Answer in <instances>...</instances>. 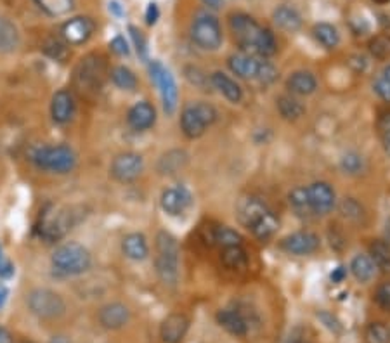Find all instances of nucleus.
<instances>
[{
  "mask_svg": "<svg viewBox=\"0 0 390 343\" xmlns=\"http://www.w3.org/2000/svg\"><path fill=\"white\" fill-rule=\"evenodd\" d=\"M155 241L156 272L162 283H165L167 286H175L179 283V255H181L177 240L170 232L160 231Z\"/></svg>",
  "mask_w": 390,
  "mask_h": 343,
  "instance_id": "obj_3",
  "label": "nucleus"
},
{
  "mask_svg": "<svg viewBox=\"0 0 390 343\" xmlns=\"http://www.w3.org/2000/svg\"><path fill=\"white\" fill-rule=\"evenodd\" d=\"M312 33H314L316 40L323 47H326V49H335L338 45V42H340V35H338L337 28L333 25H328V23L316 25Z\"/></svg>",
  "mask_w": 390,
  "mask_h": 343,
  "instance_id": "obj_32",
  "label": "nucleus"
},
{
  "mask_svg": "<svg viewBox=\"0 0 390 343\" xmlns=\"http://www.w3.org/2000/svg\"><path fill=\"white\" fill-rule=\"evenodd\" d=\"M228 64L234 75L245 78V80H259L264 84H271L278 77V72L271 62L248 52L233 54L228 60Z\"/></svg>",
  "mask_w": 390,
  "mask_h": 343,
  "instance_id": "obj_5",
  "label": "nucleus"
},
{
  "mask_svg": "<svg viewBox=\"0 0 390 343\" xmlns=\"http://www.w3.org/2000/svg\"><path fill=\"white\" fill-rule=\"evenodd\" d=\"M290 206L294 208V212L299 217H309L312 215V210L307 200V191L306 187H295L290 193Z\"/></svg>",
  "mask_w": 390,
  "mask_h": 343,
  "instance_id": "obj_35",
  "label": "nucleus"
},
{
  "mask_svg": "<svg viewBox=\"0 0 390 343\" xmlns=\"http://www.w3.org/2000/svg\"><path fill=\"white\" fill-rule=\"evenodd\" d=\"M229 26L234 35V40L241 47V52L253 54L259 57H271L278 50L274 33L271 30L260 26L252 16L233 14L229 19Z\"/></svg>",
  "mask_w": 390,
  "mask_h": 343,
  "instance_id": "obj_1",
  "label": "nucleus"
},
{
  "mask_svg": "<svg viewBox=\"0 0 390 343\" xmlns=\"http://www.w3.org/2000/svg\"><path fill=\"white\" fill-rule=\"evenodd\" d=\"M381 77H384V78H385V80H387V81H389V84H390V64L387 66V68H385V69H384V73H381Z\"/></svg>",
  "mask_w": 390,
  "mask_h": 343,
  "instance_id": "obj_55",
  "label": "nucleus"
},
{
  "mask_svg": "<svg viewBox=\"0 0 390 343\" xmlns=\"http://www.w3.org/2000/svg\"><path fill=\"white\" fill-rule=\"evenodd\" d=\"M186 162V154L182 151H170L169 154L160 159V170L162 174H175Z\"/></svg>",
  "mask_w": 390,
  "mask_h": 343,
  "instance_id": "obj_39",
  "label": "nucleus"
},
{
  "mask_svg": "<svg viewBox=\"0 0 390 343\" xmlns=\"http://www.w3.org/2000/svg\"><path fill=\"white\" fill-rule=\"evenodd\" d=\"M144 162L138 153H122L116 156L111 163V175L118 182H134L143 174Z\"/></svg>",
  "mask_w": 390,
  "mask_h": 343,
  "instance_id": "obj_13",
  "label": "nucleus"
},
{
  "mask_svg": "<svg viewBox=\"0 0 390 343\" xmlns=\"http://www.w3.org/2000/svg\"><path fill=\"white\" fill-rule=\"evenodd\" d=\"M210 84L213 85V89H217L229 103H241L243 99V91H241L240 85L236 84V80H233L231 77H228L225 73L216 72L210 75Z\"/></svg>",
  "mask_w": 390,
  "mask_h": 343,
  "instance_id": "obj_23",
  "label": "nucleus"
},
{
  "mask_svg": "<svg viewBox=\"0 0 390 343\" xmlns=\"http://www.w3.org/2000/svg\"><path fill=\"white\" fill-rule=\"evenodd\" d=\"M94 23L89 18H72L61 26V38L66 45H82L92 37Z\"/></svg>",
  "mask_w": 390,
  "mask_h": 343,
  "instance_id": "obj_15",
  "label": "nucleus"
},
{
  "mask_svg": "<svg viewBox=\"0 0 390 343\" xmlns=\"http://www.w3.org/2000/svg\"><path fill=\"white\" fill-rule=\"evenodd\" d=\"M330 278L333 283H342V281L347 278V269L343 267V265H338L337 269H333V272H331Z\"/></svg>",
  "mask_w": 390,
  "mask_h": 343,
  "instance_id": "obj_49",
  "label": "nucleus"
},
{
  "mask_svg": "<svg viewBox=\"0 0 390 343\" xmlns=\"http://www.w3.org/2000/svg\"><path fill=\"white\" fill-rule=\"evenodd\" d=\"M99 322L101 326L106 327V330H120L128 322L130 319V310L120 302H113L104 305L103 309L99 310Z\"/></svg>",
  "mask_w": 390,
  "mask_h": 343,
  "instance_id": "obj_21",
  "label": "nucleus"
},
{
  "mask_svg": "<svg viewBox=\"0 0 390 343\" xmlns=\"http://www.w3.org/2000/svg\"><path fill=\"white\" fill-rule=\"evenodd\" d=\"M306 191L312 213L326 215L335 208V191L328 182H314L306 187Z\"/></svg>",
  "mask_w": 390,
  "mask_h": 343,
  "instance_id": "obj_14",
  "label": "nucleus"
},
{
  "mask_svg": "<svg viewBox=\"0 0 390 343\" xmlns=\"http://www.w3.org/2000/svg\"><path fill=\"white\" fill-rule=\"evenodd\" d=\"M217 322L224 327L228 333L234 334V337H247L248 325L247 319L241 315L240 310L234 309H222L217 312Z\"/></svg>",
  "mask_w": 390,
  "mask_h": 343,
  "instance_id": "obj_22",
  "label": "nucleus"
},
{
  "mask_svg": "<svg viewBox=\"0 0 390 343\" xmlns=\"http://www.w3.org/2000/svg\"><path fill=\"white\" fill-rule=\"evenodd\" d=\"M369 257H372L374 267L380 269L381 272L389 274L390 272V244L384 240H374L369 244Z\"/></svg>",
  "mask_w": 390,
  "mask_h": 343,
  "instance_id": "obj_28",
  "label": "nucleus"
},
{
  "mask_svg": "<svg viewBox=\"0 0 390 343\" xmlns=\"http://www.w3.org/2000/svg\"><path fill=\"white\" fill-rule=\"evenodd\" d=\"M6 264H7V260L4 259V255H2V248H0V271H2V267H4V265H6Z\"/></svg>",
  "mask_w": 390,
  "mask_h": 343,
  "instance_id": "obj_56",
  "label": "nucleus"
},
{
  "mask_svg": "<svg viewBox=\"0 0 390 343\" xmlns=\"http://www.w3.org/2000/svg\"><path fill=\"white\" fill-rule=\"evenodd\" d=\"M45 54L47 56H50L52 60L61 61L65 60L66 56V42L65 40H57V38H50V40H47L45 44Z\"/></svg>",
  "mask_w": 390,
  "mask_h": 343,
  "instance_id": "obj_41",
  "label": "nucleus"
},
{
  "mask_svg": "<svg viewBox=\"0 0 390 343\" xmlns=\"http://www.w3.org/2000/svg\"><path fill=\"white\" fill-rule=\"evenodd\" d=\"M281 248L291 255H311L319 248V237L314 232H294L281 241Z\"/></svg>",
  "mask_w": 390,
  "mask_h": 343,
  "instance_id": "obj_17",
  "label": "nucleus"
},
{
  "mask_svg": "<svg viewBox=\"0 0 390 343\" xmlns=\"http://www.w3.org/2000/svg\"><path fill=\"white\" fill-rule=\"evenodd\" d=\"M378 130H380L381 142H384L385 151H387V154L390 156V113L381 116L380 122H378Z\"/></svg>",
  "mask_w": 390,
  "mask_h": 343,
  "instance_id": "obj_44",
  "label": "nucleus"
},
{
  "mask_svg": "<svg viewBox=\"0 0 390 343\" xmlns=\"http://www.w3.org/2000/svg\"><path fill=\"white\" fill-rule=\"evenodd\" d=\"M35 4L52 18L68 14L73 9V0H35Z\"/></svg>",
  "mask_w": 390,
  "mask_h": 343,
  "instance_id": "obj_36",
  "label": "nucleus"
},
{
  "mask_svg": "<svg viewBox=\"0 0 390 343\" xmlns=\"http://www.w3.org/2000/svg\"><path fill=\"white\" fill-rule=\"evenodd\" d=\"M278 111L284 120H299L306 113V106L291 96H281L278 99Z\"/></svg>",
  "mask_w": 390,
  "mask_h": 343,
  "instance_id": "obj_30",
  "label": "nucleus"
},
{
  "mask_svg": "<svg viewBox=\"0 0 390 343\" xmlns=\"http://www.w3.org/2000/svg\"><path fill=\"white\" fill-rule=\"evenodd\" d=\"M30 159L37 169L52 172V174H68L77 165L75 151L66 144L35 147L31 151Z\"/></svg>",
  "mask_w": 390,
  "mask_h": 343,
  "instance_id": "obj_4",
  "label": "nucleus"
},
{
  "mask_svg": "<svg viewBox=\"0 0 390 343\" xmlns=\"http://www.w3.org/2000/svg\"><path fill=\"white\" fill-rule=\"evenodd\" d=\"M73 217H75V213L72 210H57V212L45 213L40 225V236L45 237L47 241L61 240L75 225Z\"/></svg>",
  "mask_w": 390,
  "mask_h": 343,
  "instance_id": "obj_11",
  "label": "nucleus"
},
{
  "mask_svg": "<svg viewBox=\"0 0 390 343\" xmlns=\"http://www.w3.org/2000/svg\"><path fill=\"white\" fill-rule=\"evenodd\" d=\"M350 272L359 283H369L374 278L377 267H374L372 257L361 253V255L354 257L352 262H350Z\"/></svg>",
  "mask_w": 390,
  "mask_h": 343,
  "instance_id": "obj_26",
  "label": "nucleus"
},
{
  "mask_svg": "<svg viewBox=\"0 0 390 343\" xmlns=\"http://www.w3.org/2000/svg\"><path fill=\"white\" fill-rule=\"evenodd\" d=\"M49 343H69V342H68V338H65V337H54Z\"/></svg>",
  "mask_w": 390,
  "mask_h": 343,
  "instance_id": "obj_54",
  "label": "nucleus"
},
{
  "mask_svg": "<svg viewBox=\"0 0 390 343\" xmlns=\"http://www.w3.org/2000/svg\"><path fill=\"white\" fill-rule=\"evenodd\" d=\"M109 11H113V13H115L116 16H122L123 14L122 7H120L118 2H109Z\"/></svg>",
  "mask_w": 390,
  "mask_h": 343,
  "instance_id": "obj_52",
  "label": "nucleus"
},
{
  "mask_svg": "<svg viewBox=\"0 0 390 343\" xmlns=\"http://www.w3.org/2000/svg\"><path fill=\"white\" fill-rule=\"evenodd\" d=\"M122 249L127 259L135 260V262H140V260H144L150 255V247H147L146 237L140 232L127 234L122 241Z\"/></svg>",
  "mask_w": 390,
  "mask_h": 343,
  "instance_id": "obj_24",
  "label": "nucleus"
},
{
  "mask_svg": "<svg viewBox=\"0 0 390 343\" xmlns=\"http://www.w3.org/2000/svg\"><path fill=\"white\" fill-rule=\"evenodd\" d=\"M187 330H189V319L184 314L174 312L167 315L165 321L162 322L160 334H162L163 343H181L184 340Z\"/></svg>",
  "mask_w": 390,
  "mask_h": 343,
  "instance_id": "obj_19",
  "label": "nucleus"
},
{
  "mask_svg": "<svg viewBox=\"0 0 390 343\" xmlns=\"http://www.w3.org/2000/svg\"><path fill=\"white\" fill-rule=\"evenodd\" d=\"M366 343H390V330L384 322H369L364 330Z\"/></svg>",
  "mask_w": 390,
  "mask_h": 343,
  "instance_id": "obj_38",
  "label": "nucleus"
},
{
  "mask_svg": "<svg viewBox=\"0 0 390 343\" xmlns=\"http://www.w3.org/2000/svg\"><path fill=\"white\" fill-rule=\"evenodd\" d=\"M191 38L205 50H217L222 45L221 23L213 14L200 13L191 25Z\"/></svg>",
  "mask_w": 390,
  "mask_h": 343,
  "instance_id": "obj_8",
  "label": "nucleus"
},
{
  "mask_svg": "<svg viewBox=\"0 0 390 343\" xmlns=\"http://www.w3.org/2000/svg\"><path fill=\"white\" fill-rule=\"evenodd\" d=\"M7 295H9L7 288L6 286H0V307H4V303H6Z\"/></svg>",
  "mask_w": 390,
  "mask_h": 343,
  "instance_id": "obj_53",
  "label": "nucleus"
},
{
  "mask_svg": "<svg viewBox=\"0 0 390 343\" xmlns=\"http://www.w3.org/2000/svg\"><path fill=\"white\" fill-rule=\"evenodd\" d=\"M342 169L345 174H359L362 170V156L357 153H347L342 158Z\"/></svg>",
  "mask_w": 390,
  "mask_h": 343,
  "instance_id": "obj_40",
  "label": "nucleus"
},
{
  "mask_svg": "<svg viewBox=\"0 0 390 343\" xmlns=\"http://www.w3.org/2000/svg\"><path fill=\"white\" fill-rule=\"evenodd\" d=\"M373 2H377V4H387V2H390V0H373Z\"/></svg>",
  "mask_w": 390,
  "mask_h": 343,
  "instance_id": "obj_57",
  "label": "nucleus"
},
{
  "mask_svg": "<svg viewBox=\"0 0 390 343\" xmlns=\"http://www.w3.org/2000/svg\"><path fill=\"white\" fill-rule=\"evenodd\" d=\"M150 75H151V80L156 84V87L160 89L163 109H165L167 115H172V113L177 109V99H179L177 84H175L174 77H172V73L160 61L150 62Z\"/></svg>",
  "mask_w": 390,
  "mask_h": 343,
  "instance_id": "obj_10",
  "label": "nucleus"
},
{
  "mask_svg": "<svg viewBox=\"0 0 390 343\" xmlns=\"http://www.w3.org/2000/svg\"><path fill=\"white\" fill-rule=\"evenodd\" d=\"M286 87L295 96H309L318 89V80L309 72H295L286 80Z\"/></svg>",
  "mask_w": 390,
  "mask_h": 343,
  "instance_id": "obj_25",
  "label": "nucleus"
},
{
  "mask_svg": "<svg viewBox=\"0 0 390 343\" xmlns=\"http://www.w3.org/2000/svg\"><path fill=\"white\" fill-rule=\"evenodd\" d=\"M369 54L377 60H389L390 57V35L381 33L373 37L368 44Z\"/></svg>",
  "mask_w": 390,
  "mask_h": 343,
  "instance_id": "obj_37",
  "label": "nucleus"
},
{
  "mask_svg": "<svg viewBox=\"0 0 390 343\" xmlns=\"http://www.w3.org/2000/svg\"><path fill=\"white\" fill-rule=\"evenodd\" d=\"M274 23L284 31H296L302 26V18L294 7L281 6L274 11Z\"/></svg>",
  "mask_w": 390,
  "mask_h": 343,
  "instance_id": "obj_27",
  "label": "nucleus"
},
{
  "mask_svg": "<svg viewBox=\"0 0 390 343\" xmlns=\"http://www.w3.org/2000/svg\"><path fill=\"white\" fill-rule=\"evenodd\" d=\"M75 115V97L66 89H61L52 96L50 103V116L57 125H66L72 122Z\"/></svg>",
  "mask_w": 390,
  "mask_h": 343,
  "instance_id": "obj_18",
  "label": "nucleus"
},
{
  "mask_svg": "<svg viewBox=\"0 0 390 343\" xmlns=\"http://www.w3.org/2000/svg\"><path fill=\"white\" fill-rule=\"evenodd\" d=\"M109 47H111V50L116 54V56H128V52H130L127 40H125L122 35L113 38V40L109 42Z\"/></svg>",
  "mask_w": 390,
  "mask_h": 343,
  "instance_id": "obj_47",
  "label": "nucleus"
},
{
  "mask_svg": "<svg viewBox=\"0 0 390 343\" xmlns=\"http://www.w3.org/2000/svg\"><path fill=\"white\" fill-rule=\"evenodd\" d=\"M221 262L228 269H245L248 265V255L243 247L224 248L221 252Z\"/></svg>",
  "mask_w": 390,
  "mask_h": 343,
  "instance_id": "obj_31",
  "label": "nucleus"
},
{
  "mask_svg": "<svg viewBox=\"0 0 390 343\" xmlns=\"http://www.w3.org/2000/svg\"><path fill=\"white\" fill-rule=\"evenodd\" d=\"M128 31H130V37H132V40H134V45H135V50H138V54L140 57H143V60H146L147 42H146V38H144V35L140 33V31L135 28V26H130Z\"/></svg>",
  "mask_w": 390,
  "mask_h": 343,
  "instance_id": "obj_43",
  "label": "nucleus"
},
{
  "mask_svg": "<svg viewBox=\"0 0 390 343\" xmlns=\"http://www.w3.org/2000/svg\"><path fill=\"white\" fill-rule=\"evenodd\" d=\"M217 111L208 103H193L181 113V130L187 139H198L216 123Z\"/></svg>",
  "mask_w": 390,
  "mask_h": 343,
  "instance_id": "obj_7",
  "label": "nucleus"
},
{
  "mask_svg": "<svg viewBox=\"0 0 390 343\" xmlns=\"http://www.w3.org/2000/svg\"><path fill=\"white\" fill-rule=\"evenodd\" d=\"M30 310L40 319H56L65 314L66 303L60 293L47 288L33 290L26 298Z\"/></svg>",
  "mask_w": 390,
  "mask_h": 343,
  "instance_id": "obj_9",
  "label": "nucleus"
},
{
  "mask_svg": "<svg viewBox=\"0 0 390 343\" xmlns=\"http://www.w3.org/2000/svg\"><path fill=\"white\" fill-rule=\"evenodd\" d=\"M158 18H160L158 6H156L155 2H151L146 9V23L150 26H153V25H156V21H158Z\"/></svg>",
  "mask_w": 390,
  "mask_h": 343,
  "instance_id": "obj_48",
  "label": "nucleus"
},
{
  "mask_svg": "<svg viewBox=\"0 0 390 343\" xmlns=\"http://www.w3.org/2000/svg\"><path fill=\"white\" fill-rule=\"evenodd\" d=\"M77 84L82 91H99L104 78V62L101 57L89 56L82 60L77 69Z\"/></svg>",
  "mask_w": 390,
  "mask_h": 343,
  "instance_id": "obj_12",
  "label": "nucleus"
},
{
  "mask_svg": "<svg viewBox=\"0 0 390 343\" xmlns=\"http://www.w3.org/2000/svg\"><path fill=\"white\" fill-rule=\"evenodd\" d=\"M288 343H302V342H299V340H290Z\"/></svg>",
  "mask_w": 390,
  "mask_h": 343,
  "instance_id": "obj_58",
  "label": "nucleus"
},
{
  "mask_svg": "<svg viewBox=\"0 0 390 343\" xmlns=\"http://www.w3.org/2000/svg\"><path fill=\"white\" fill-rule=\"evenodd\" d=\"M373 89H374V92H377L378 96L381 97V99L390 103V84L387 80H385L384 77H378L377 80H374Z\"/></svg>",
  "mask_w": 390,
  "mask_h": 343,
  "instance_id": "obj_46",
  "label": "nucleus"
},
{
  "mask_svg": "<svg viewBox=\"0 0 390 343\" xmlns=\"http://www.w3.org/2000/svg\"><path fill=\"white\" fill-rule=\"evenodd\" d=\"M374 302L380 307L381 310L390 312V281L389 283L380 284L377 288V293H374Z\"/></svg>",
  "mask_w": 390,
  "mask_h": 343,
  "instance_id": "obj_42",
  "label": "nucleus"
},
{
  "mask_svg": "<svg viewBox=\"0 0 390 343\" xmlns=\"http://www.w3.org/2000/svg\"><path fill=\"white\" fill-rule=\"evenodd\" d=\"M111 80L122 91H134L138 87V77L127 66H116L111 69Z\"/></svg>",
  "mask_w": 390,
  "mask_h": 343,
  "instance_id": "obj_33",
  "label": "nucleus"
},
{
  "mask_svg": "<svg viewBox=\"0 0 390 343\" xmlns=\"http://www.w3.org/2000/svg\"><path fill=\"white\" fill-rule=\"evenodd\" d=\"M160 205H162L163 212L169 213L172 217H179L189 208L191 205V193L186 187H169L162 193L160 198Z\"/></svg>",
  "mask_w": 390,
  "mask_h": 343,
  "instance_id": "obj_16",
  "label": "nucleus"
},
{
  "mask_svg": "<svg viewBox=\"0 0 390 343\" xmlns=\"http://www.w3.org/2000/svg\"><path fill=\"white\" fill-rule=\"evenodd\" d=\"M201 2L205 4L206 7H210V9H221L224 0H201Z\"/></svg>",
  "mask_w": 390,
  "mask_h": 343,
  "instance_id": "obj_51",
  "label": "nucleus"
},
{
  "mask_svg": "<svg viewBox=\"0 0 390 343\" xmlns=\"http://www.w3.org/2000/svg\"><path fill=\"white\" fill-rule=\"evenodd\" d=\"M342 213L345 217L356 218V220H359V218L362 217V208L357 205L356 201L350 200V198H349V200H345L342 203Z\"/></svg>",
  "mask_w": 390,
  "mask_h": 343,
  "instance_id": "obj_45",
  "label": "nucleus"
},
{
  "mask_svg": "<svg viewBox=\"0 0 390 343\" xmlns=\"http://www.w3.org/2000/svg\"><path fill=\"white\" fill-rule=\"evenodd\" d=\"M0 343H14V338L13 334H11V331L4 326H0Z\"/></svg>",
  "mask_w": 390,
  "mask_h": 343,
  "instance_id": "obj_50",
  "label": "nucleus"
},
{
  "mask_svg": "<svg viewBox=\"0 0 390 343\" xmlns=\"http://www.w3.org/2000/svg\"><path fill=\"white\" fill-rule=\"evenodd\" d=\"M213 243L218 244L222 249L224 248H231V247H241L243 244V237H241L240 232H236L231 227H217L213 231Z\"/></svg>",
  "mask_w": 390,
  "mask_h": 343,
  "instance_id": "obj_34",
  "label": "nucleus"
},
{
  "mask_svg": "<svg viewBox=\"0 0 390 343\" xmlns=\"http://www.w3.org/2000/svg\"><path fill=\"white\" fill-rule=\"evenodd\" d=\"M127 122L135 132H144L151 128L156 122V109L147 101H140L128 109Z\"/></svg>",
  "mask_w": 390,
  "mask_h": 343,
  "instance_id": "obj_20",
  "label": "nucleus"
},
{
  "mask_svg": "<svg viewBox=\"0 0 390 343\" xmlns=\"http://www.w3.org/2000/svg\"><path fill=\"white\" fill-rule=\"evenodd\" d=\"M50 262H52L54 271L60 272V274L78 276L91 269L92 257L89 249L82 247V244L65 243L60 248H56Z\"/></svg>",
  "mask_w": 390,
  "mask_h": 343,
  "instance_id": "obj_6",
  "label": "nucleus"
},
{
  "mask_svg": "<svg viewBox=\"0 0 390 343\" xmlns=\"http://www.w3.org/2000/svg\"><path fill=\"white\" fill-rule=\"evenodd\" d=\"M240 222L259 240H269L278 229V218L260 198L247 196L238 203Z\"/></svg>",
  "mask_w": 390,
  "mask_h": 343,
  "instance_id": "obj_2",
  "label": "nucleus"
},
{
  "mask_svg": "<svg viewBox=\"0 0 390 343\" xmlns=\"http://www.w3.org/2000/svg\"><path fill=\"white\" fill-rule=\"evenodd\" d=\"M19 45L18 28L6 18H0V52H13Z\"/></svg>",
  "mask_w": 390,
  "mask_h": 343,
  "instance_id": "obj_29",
  "label": "nucleus"
}]
</instances>
